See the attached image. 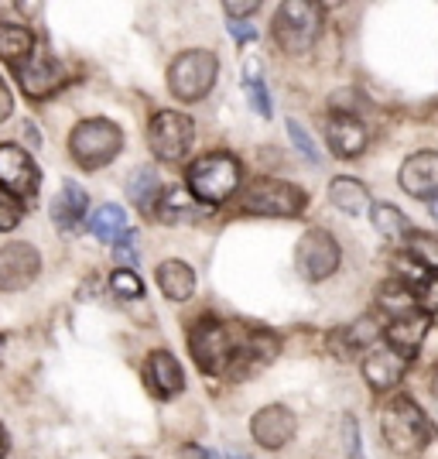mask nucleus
<instances>
[{"instance_id": "36", "label": "nucleus", "mask_w": 438, "mask_h": 459, "mask_svg": "<svg viewBox=\"0 0 438 459\" xmlns=\"http://www.w3.org/2000/svg\"><path fill=\"white\" fill-rule=\"evenodd\" d=\"M114 257H116V264H124V271H131V264H137V233L127 230V233L116 240Z\"/></svg>"}, {"instance_id": "16", "label": "nucleus", "mask_w": 438, "mask_h": 459, "mask_svg": "<svg viewBox=\"0 0 438 459\" xmlns=\"http://www.w3.org/2000/svg\"><path fill=\"white\" fill-rule=\"evenodd\" d=\"M432 333V319L425 312H411L404 319H391L383 325V336H387V346L398 350L404 357H415L421 346H425V336Z\"/></svg>"}, {"instance_id": "4", "label": "nucleus", "mask_w": 438, "mask_h": 459, "mask_svg": "<svg viewBox=\"0 0 438 459\" xmlns=\"http://www.w3.org/2000/svg\"><path fill=\"white\" fill-rule=\"evenodd\" d=\"M322 31V7L312 4V0H285L278 7V18H274V39L278 45L298 56V52H308L315 39Z\"/></svg>"}, {"instance_id": "5", "label": "nucleus", "mask_w": 438, "mask_h": 459, "mask_svg": "<svg viewBox=\"0 0 438 459\" xmlns=\"http://www.w3.org/2000/svg\"><path fill=\"white\" fill-rule=\"evenodd\" d=\"M219 73V58L212 56L210 48H192L172 62L168 69V90H172L182 103H195L212 90Z\"/></svg>"}, {"instance_id": "43", "label": "nucleus", "mask_w": 438, "mask_h": 459, "mask_svg": "<svg viewBox=\"0 0 438 459\" xmlns=\"http://www.w3.org/2000/svg\"><path fill=\"white\" fill-rule=\"evenodd\" d=\"M7 456V432H4V425H0V459Z\"/></svg>"}, {"instance_id": "3", "label": "nucleus", "mask_w": 438, "mask_h": 459, "mask_svg": "<svg viewBox=\"0 0 438 459\" xmlns=\"http://www.w3.org/2000/svg\"><path fill=\"white\" fill-rule=\"evenodd\" d=\"M120 148H124V131L116 127L114 120H103V117L82 120L73 131V137H69V152H73L79 169H86V172L110 165L120 154Z\"/></svg>"}, {"instance_id": "7", "label": "nucleus", "mask_w": 438, "mask_h": 459, "mask_svg": "<svg viewBox=\"0 0 438 459\" xmlns=\"http://www.w3.org/2000/svg\"><path fill=\"white\" fill-rule=\"evenodd\" d=\"M305 189L281 182V178H257L244 192V210L257 212V216H298V212H305Z\"/></svg>"}, {"instance_id": "24", "label": "nucleus", "mask_w": 438, "mask_h": 459, "mask_svg": "<svg viewBox=\"0 0 438 459\" xmlns=\"http://www.w3.org/2000/svg\"><path fill=\"white\" fill-rule=\"evenodd\" d=\"M31 52H35V35L24 24H0V58L7 65L21 69Z\"/></svg>"}, {"instance_id": "6", "label": "nucleus", "mask_w": 438, "mask_h": 459, "mask_svg": "<svg viewBox=\"0 0 438 459\" xmlns=\"http://www.w3.org/2000/svg\"><path fill=\"white\" fill-rule=\"evenodd\" d=\"M189 350L195 357V364L202 374H227L229 364H233V353H236V343L229 336V329L216 316H202L195 329L189 333Z\"/></svg>"}, {"instance_id": "32", "label": "nucleus", "mask_w": 438, "mask_h": 459, "mask_svg": "<svg viewBox=\"0 0 438 459\" xmlns=\"http://www.w3.org/2000/svg\"><path fill=\"white\" fill-rule=\"evenodd\" d=\"M21 220H24V206H21V199L0 189V233H4V230H14Z\"/></svg>"}, {"instance_id": "33", "label": "nucleus", "mask_w": 438, "mask_h": 459, "mask_svg": "<svg viewBox=\"0 0 438 459\" xmlns=\"http://www.w3.org/2000/svg\"><path fill=\"white\" fill-rule=\"evenodd\" d=\"M415 302H418V312H425V316L438 312V274H428L421 285H415Z\"/></svg>"}, {"instance_id": "13", "label": "nucleus", "mask_w": 438, "mask_h": 459, "mask_svg": "<svg viewBox=\"0 0 438 459\" xmlns=\"http://www.w3.org/2000/svg\"><path fill=\"white\" fill-rule=\"evenodd\" d=\"M295 429H298V419L295 411L285 408V404H267L261 408L253 419H250V436L257 446L264 449H281L288 442L295 439Z\"/></svg>"}, {"instance_id": "38", "label": "nucleus", "mask_w": 438, "mask_h": 459, "mask_svg": "<svg viewBox=\"0 0 438 459\" xmlns=\"http://www.w3.org/2000/svg\"><path fill=\"white\" fill-rule=\"evenodd\" d=\"M31 11H39L35 4H7V0H0V24H21V14H31Z\"/></svg>"}, {"instance_id": "30", "label": "nucleus", "mask_w": 438, "mask_h": 459, "mask_svg": "<svg viewBox=\"0 0 438 459\" xmlns=\"http://www.w3.org/2000/svg\"><path fill=\"white\" fill-rule=\"evenodd\" d=\"M408 250L425 271L438 274V237L435 233H408Z\"/></svg>"}, {"instance_id": "17", "label": "nucleus", "mask_w": 438, "mask_h": 459, "mask_svg": "<svg viewBox=\"0 0 438 459\" xmlns=\"http://www.w3.org/2000/svg\"><path fill=\"white\" fill-rule=\"evenodd\" d=\"M278 350H281V343H278V336L274 333H253V336H247V343L236 346V353H233V370H236V377H253L261 367H267L274 357H278Z\"/></svg>"}, {"instance_id": "37", "label": "nucleus", "mask_w": 438, "mask_h": 459, "mask_svg": "<svg viewBox=\"0 0 438 459\" xmlns=\"http://www.w3.org/2000/svg\"><path fill=\"white\" fill-rule=\"evenodd\" d=\"M343 439H346V459H363L360 425L353 421V415H346V419H343Z\"/></svg>"}, {"instance_id": "34", "label": "nucleus", "mask_w": 438, "mask_h": 459, "mask_svg": "<svg viewBox=\"0 0 438 459\" xmlns=\"http://www.w3.org/2000/svg\"><path fill=\"white\" fill-rule=\"evenodd\" d=\"M110 288H114V295H120V299H141V295H144L141 278H137L133 271H124V268L110 278Z\"/></svg>"}, {"instance_id": "46", "label": "nucleus", "mask_w": 438, "mask_h": 459, "mask_svg": "<svg viewBox=\"0 0 438 459\" xmlns=\"http://www.w3.org/2000/svg\"><path fill=\"white\" fill-rule=\"evenodd\" d=\"M233 459H240V456H233Z\"/></svg>"}, {"instance_id": "22", "label": "nucleus", "mask_w": 438, "mask_h": 459, "mask_svg": "<svg viewBox=\"0 0 438 459\" xmlns=\"http://www.w3.org/2000/svg\"><path fill=\"white\" fill-rule=\"evenodd\" d=\"M329 203H332L336 210H343L346 216H363V212H370V192H366V186L356 182V178L339 175V178H332V186H329Z\"/></svg>"}, {"instance_id": "39", "label": "nucleus", "mask_w": 438, "mask_h": 459, "mask_svg": "<svg viewBox=\"0 0 438 459\" xmlns=\"http://www.w3.org/2000/svg\"><path fill=\"white\" fill-rule=\"evenodd\" d=\"M257 7H261L257 0H227V4H223V11L229 14V21L244 18V14H253Z\"/></svg>"}, {"instance_id": "2", "label": "nucleus", "mask_w": 438, "mask_h": 459, "mask_svg": "<svg viewBox=\"0 0 438 459\" xmlns=\"http://www.w3.org/2000/svg\"><path fill=\"white\" fill-rule=\"evenodd\" d=\"M240 186V161L227 152L195 158L189 169V192L199 206H219Z\"/></svg>"}, {"instance_id": "23", "label": "nucleus", "mask_w": 438, "mask_h": 459, "mask_svg": "<svg viewBox=\"0 0 438 459\" xmlns=\"http://www.w3.org/2000/svg\"><path fill=\"white\" fill-rule=\"evenodd\" d=\"M154 278H158V288L172 302H185V299H192V291H195V271L185 261H165V264H158Z\"/></svg>"}, {"instance_id": "45", "label": "nucleus", "mask_w": 438, "mask_h": 459, "mask_svg": "<svg viewBox=\"0 0 438 459\" xmlns=\"http://www.w3.org/2000/svg\"><path fill=\"white\" fill-rule=\"evenodd\" d=\"M4 343H7V336H4V333H0V350H4Z\"/></svg>"}, {"instance_id": "15", "label": "nucleus", "mask_w": 438, "mask_h": 459, "mask_svg": "<svg viewBox=\"0 0 438 459\" xmlns=\"http://www.w3.org/2000/svg\"><path fill=\"white\" fill-rule=\"evenodd\" d=\"M408 364H411V357H404L398 350H391V346H377L366 360H363V377L366 384L374 387V391H391V387H398L404 381V374H408Z\"/></svg>"}, {"instance_id": "26", "label": "nucleus", "mask_w": 438, "mask_h": 459, "mask_svg": "<svg viewBox=\"0 0 438 459\" xmlns=\"http://www.w3.org/2000/svg\"><path fill=\"white\" fill-rule=\"evenodd\" d=\"M381 306H383V312H387L391 319H404V316L418 312V302H415V288L404 285V281H398V278L383 281V285H381Z\"/></svg>"}, {"instance_id": "44", "label": "nucleus", "mask_w": 438, "mask_h": 459, "mask_svg": "<svg viewBox=\"0 0 438 459\" xmlns=\"http://www.w3.org/2000/svg\"><path fill=\"white\" fill-rule=\"evenodd\" d=\"M432 216H435V220H438V199H435V203H432Z\"/></svg>"}, {"instance_id": "9", "label": "nucleus", "mask_w": 438, "mask_h": 459, "mask_svg": "<svg viewBox=\"0 0 438 459\" xmlns=\"http://www.w3.org/2000/svg\"><path fill=\"white\" fill-rule=\"evenodd\" d=\"M339 257H343L339 244L325 230H308L298 240V250H295V264H298V274L305 281H325L329 274H336Z\"/></svg>"}, {"instance_id": "19", "label": "nucleus", "mask_w": 438, "mask_h": 459, "mask_svg": "<svg viewBox=\"0 0 438 459\" xmlns=\"http://www.w3.org/2000/svg\"><path fill=\"white\" fill-rule=\"evenodd\" d=\"M325 137H329V148H332L336 158H356L366 148V127H363V120H356L353 114H339V110L329 117Z\"/></svg>"}, {"instance_id": "31", "label": "nucleus", "mask_w": 438, "mask_h": 459, "mask_svg": "<svg viewBox=\"0 0 438 459\" xmlns=\"http://www.w3.org/2000/svg\"><path fill=\"white\" fill-rule=\"evenodd\" d=\"M285 127H288V137H291V144H295L298 152L305 154V161H308V165H319L322 158H319V148H315V141L308 137L305 127H302V124H298L295 117H288V124H285Z\"/></svg>"}, {"instance_id": "20", "label": "nucleus", "mask_w": 438, "mask_h": 459, "mask_svg": "<svg viewBox=\"0 0 438 459\" xmlns=\"http://www.w3.org/2000/svg\"><path fill=\"white\" fill-rule=\"evenodd\" d=\"M86 206H90V199H86V189L76 186V182H65L58 195L52 199V223H56L62 233H73L79 227V220L86 216Z\"/></svg>"}, {"instance_id": "1", "label": "nucleus", "mask_w": 438, "mask_h": 459, "mask_svg": "<svg viewBox=\"0 0 438 459\" xmlns=\"http://www.w3.org/2000/svg\"><path fill=\"white\" fill-rule=\"evenodd\" d=\"M381 436L394 456H418L421 449L432 442L435 429H432L428 415L408 394H398V398L383 404Z\"/></svg>"}, {"instance_id": "42", "label": "nucleus", "mask_w": 438, "mask_h": 459, "mask_svg": "<svg viewBox=\"0 0 438 459\" xmlns=\"http://www.w3.org/2000/svg\"><path fill=\"white\" fill-rule=\"evenodd\" d=\"M178 459H212V453H206V449H199V446H182V453H178Z\"/></svg>"}, {"instance_id": "12", "label": "nucleus", "mask_w": 438, "mask_h": 459, "mask_svg": "<svg viewBox=\"0 0 438 459\" xmlns=\"http://www.w3.org/2000/svg\"><path fill=\"white\" fill-rule=\"evenodd\" d=\"M18 82L24 96H31V100H45V96H52L65 82V69L58 65L56 58L48 56L45 48L35 45V52L28 56V62L18 69Z\"/></svg>"}, {"instance_id": "11", "label": "nucleus", "mask_w": 438, "mask_h": 459, "mask_svg": "<svg viewBox=\"0 0 438 459\" xmlns=\"http://www.w3.org/2000/svg\"><path fill=\"white\" fill-rule=\"evenodd\" d=\"M39 165L18 144H0V189L11 195H35L39 192Z\"/></svg>"}, {"instance_id": "29", "label": "nucleus", "mask_w": 438, "mask_h": 459, "mask_svg": "<svg viewBox=\"0 0 438 459\" xmlns=\"http://www.w3.org/2000/svg\"><path fill=\"white\" fill-rule=\"evenodd\" d=\"M377 336H381V325L374 323V319H360V323L349 325V329H339V333L332 336V343H336V353H343V346H349V350H346V357H349L353 350L370 346Z\"/></svg>"}, {"instance_id": "35", "label": "nucleus", "mask_w": 438, "mask_h": 459, "mask_svg": "<svg viewBox=\"0 0 438 459\" xmlns=\"http://www.w3.org/2000/svg\"><path fill=\"white\" fill-rule=\"evenodd\" d=\"M244 90H247L253 110H257L261 117H271V100H267V90H264V82H261V76H257V73L244 76Z\"/></svg>"}, {"instance_id": "40", "label": "nucleus", "mask_w": 438, "mask_h": 459, "mask_svg": "<svg viewBox=\"0 0 438 459\" xmlns=\"http://www.w3.org/2000/svg\"><path fill=\"white\" fill-rule=\"evenodd\" d=\"M229 35H233V39H236V41H244V45H247V41L257 39V31H253V24H240V21H229Z\"/></svg>"}, {"instance_id": "41", "label": "nucleus", "mask_w": 438, "mask_h": 459, "mask_svg": "<svg viewBox=\"0 0 438 459\" xmlns=\"http://www.w3.org/2000/svg\"><path fill=\"white\" fill-rule=\"evenodd\" d=\"M11 110H14V96H11V90L0 82V120H7Z\"/></svg>"}, {"instance_id": "25", "label": "nucleus", "mask_w": 438, "mask_h": 459, "mask_svg": "<svg viewBox=\"0 0 438 459\" xmlns=\"http://www.w3.org/2000/svg\"><path fill=\"white\" fill-rule=\"evenodd\" d=\"M127 195H131V203L137 210L154 212V203L161 195V178H158V172H154L151 165L133 169L131 178H127Z\"/></svg>"}, {"instance_id": "28", "label": "nucleus", "mask_w": 438, "mask_h": 459, "mask_svg": "<svg viewBox=\"0 0 438 459\" xmlns=\"http://www.w3.org/2000/svg\"><path fill=\"white\" fill-rule=\"evenodd\" d=\"M90 230H93L96 240H103V244H110V240H120L124 233H127V212L120 210V206H99L93 212V220H90Z\"/></svg>"}, {"instance_id": "10", "label": "nucleus", "mask_w": 438, "mask_h": 459, "mask_svg": "<svg viewBox=\"0 0 438 459\" xmlns=\"http://www.w3.org/2000/svg\"><path fill=\"white\" fill-rule=\"evenodd\" d=\"M41 274V254L24 240L0 247V291H24Z\"/></svg>"}, {"instance_id": "14", "label": "nucleus", "mask_w": 438, "mask_h": 459, "mask_svg": "<svg viewBox=\"0 0 438 459\" xmlns=\"http://www.w3.org/2000/svg\"><path fill=\"white\" fill-rule=\"evenodd\" d=\"M400 189L415 199H438V152H418L411 154L398 175Z\"/></svg>"}, {"instance_id": "8", "label": "nucleus", "mask_w": 438, "mask_h": 459, "mask_svg": "<svg viewBox=\"0 0 438 459\" xmlns=\"http://www.w3.org/2000/svg\"><path fill=\"white\" fill-rule=\"evenodd\" d=\"M192 137H195V124L178 110H161L151 117V127H148V144L161 161H178L185 158L192 148Z\"/></svg>"}, {"instance_id": "21", "label": "nucleus", "mask_w": 438, "mask_h": 459, "mask_svg": "<svg viewBox=\"0 0 438 459\" xmlns=\"http://www.w3.org/2000/svg\"><path fill=\"white\" fill-rule=\"evenodd\" d=\"M154 216L161 223H192L202 216V206L192 199L189 189H161L158 203H154Z\"/></svg>"}, {"instance_id": "18", "label": "nucleus", "mask_w": 438, "mask_h": 459, "mask_svg": "<svg viewBox=\"0 0 438 459\" xmlns=\"http://www.w3.org/2000/svg\"><path fill=\"white\" fill-rule=\"evenodd\" d=\"M144 381H148L151 394H158V398H175L185 387V374H182V364L168 350H154L148 357V364H144Z\"/></svg>"}, {"instance_id": "27", "label": "nucleus", "mask_w": 438, "mask_h": 459, "mask_svg": "<svg viewBox=\"0 0 438 459\" xmlns=\"http://www.w3.org/2000/svg\"><path fill=\"white\" fill-rule=\"evenodd\" d=\"M370 220H374V227H377V233H381L383 240H404V237L411 233L408 216H404L398 206H391V203L370 206Z\"/></svg>"}]
</instances>
